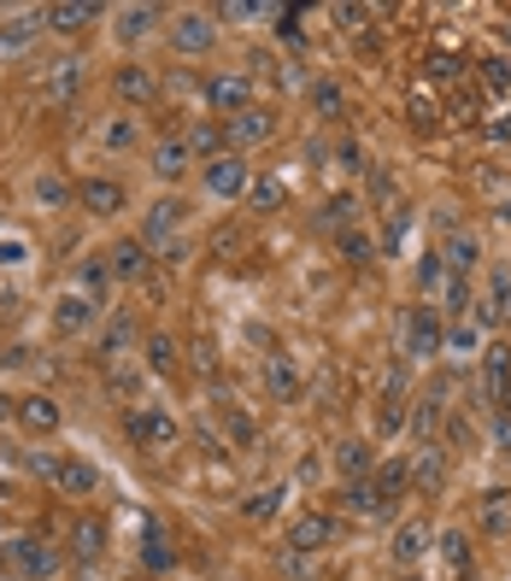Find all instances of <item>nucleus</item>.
<instances>
[{
  "label": "nucleus",
  "mask_w": 511,
  "mask_h": 581,
  "mask_svg": "<svg viewBox=\"0 0 511 581\" xmlns=\"http://www.w3.org/2000/svg\"><path fill=\"white\" fill-rule=\"evenodd\" d=\"M77 200H82V206H89L95 217H118V212H124V182H112V177H89V182L77 188Z\"/></svg>",
  "instance_id": "obj_19"
},
{
  "label": "nucleus",
  "mask_w": 511,
  "mask_h": 581,
  "mask_svg": "<svg viewBox=\"0 0 511 581\" xmlns=\"http://www.w3.org/2000/svg\"><path fill=\"white\" fill-rule=\"evenodd\" d=\"M142 558H147V570H170V558H177V552H170V546H165V535H159V528H153V523H147Z\"/></svg>",
  "instance_id": "obj_45"
},
{
  "label": "nucleus",
  "mask_w": 511,
  "mask_h": 581,
  "mask_svg": "<svg viewBox=\"0 0 511 581\" xmlns=\"http://www.w3.org/2000/svg\"><path fill=\"white\" fill-rule=\"evenodd\" d=\"M147 581H153V576H147Z\"/></svg>",
  "instance_id": "obj_61"
},
{
  "label": "nucleus",
  "mask_w": 511,
  "mask_h": 581,
  "mask_svg": "<svg viewBox=\"0 0 511 581\" xmlns=\"http://www.w3.org/2000/svg\"><path fill=\"white\" fill-rule=\"evenodd\" d=\"M282 500H288V488H259L253 500H242V517L247 523H270L282 511Z\"/></svg>",
  "instance_id": "obj_32"
},
{
  "label": "nucleus",
  "mask_w": 511,
  "mask_h": 581,
  "mask_svg": "<svg viewBox=\"0 0 511 581\" xmlns=\"http://www.w3.org/2000/svg\"><path fill=\"white\" fill-rule=\"evenodd\" d=\"M347 511H359V517H382L377 488H370V482H353V488H347Z\"/></svg>",
  "instance_id": "obj_44"
},
{
  "label": "nucleus",
  "mask_w": 511,
  "mask_h": 581,
  "mask_svg": "<svg viewBox=\"0 0 511 581\" xmlns=\"http://www.w3.org/2000/svg\"><path fill=\"white\" fill-rule=\"evenodd\" d=\"M441 340H447V329H441V317L430 312V305H418L412 317H406V358H435L441 353Z\"/></svg>",
  "instance_id": "obj_7"
},
{
  "label": "nucleus",
  "mask_w": 511,
  "mask_h": 581,
  "mask_svg": "<svg viewBox=\"0 0 511 581\" xmlns=\"http://www.w3.org/2000/svg\"><path fill=\"white\" fill-rule=\"evenodd\" d=\"M341 253H347L353 265H365V259H370V242H365L359 230H347V235H341Z\"/></svg>",
  "instance_id": "obj_51"
},
{
  "label": "nucleus",
  "mask_w": 511,
  "mask_h": 581,
  "mask_svg": "<svg viewBox=\"0 0 511 581\" xmlns=\"http://www.w3.org/2000/svg\"><path fill=\"white\" fill-rule=\"evenodd\" d=\"M71 552H77L82 563H95L100 552H107V528H100L95 517H82V523L71 528Z\"/></svg>",
  "instance_id": "obj_29"
},
{
  "label": "nucleus",
  "mask_w": 511,
  "mask_h": 581,
  "mask_svg": "<svg viewBox=\"0 0 511 581\" xmlns=\"http://www.w3.org/2000/svg\"><path fill=\"white\" fill-rule=\"evenodd\" d=\"M347 217H353V200H347V194H335V200H330V212H323V224L347 235Z\"/></svg>",
  "instance_id": "obj_50"
},
{
  "label": "nucleus",
  "mask_w": 511,
  "mask_h": 581,
  "mask_svg": "<svg viewBox=\"0 0 511 581\" xmlns=\"http://www.w3.org/2000/svg\"><path fill=\"white\" fill-rule=\"evenodd\" d=\"M406 423H412V382H406V365L388 370V382H382V405H377V435H400Z\"/></svg>",
  "instance_id": "obj_1"
},
{
  "label": "nucleus",
  "mask_w": 511,
  "mask_h": 581,
  "mask_svg": "<svg viewBox=\"0 0 511 581\" xmlns=\"http://www.w3.org/2000/svg\"><path fill=\"white\" fill-rule=\"evenodd\" d=\"M153 253H159L165 265H182V259H189V242H182V235H177V242H165V247H153Z\"/></svg>",
  "instance_id": "obj_55"
},
{
  "label": "nucleus",
  "mask_w": 511,
  "mask_h": 581,
  "mask_svg": "<svg viewBox=\"0 0 511 581\" xmlns=\"http://www.w3.org/2000/svg\"><path fill=\"white\" fill-rule=\"evenodd\" d=\"M195 165V147L189 135H165V142H153V177L159 182H182V170Z\"/></svg>",
  "instance_id": "obj_13"
},
{
  "label": "nucleus",
  "mask_w": 511,
  "mask_h": 581,
  "mask_svg": "<svg viewBox=\"0 0 511 581\" xmlns=\"http://www.w3.org/2000/svg\"><path fill=\"white\" fill-rule=\"evenodd\" d=\"M335 465H341V476L365 482V470H370V447H365V440H341V447H335Z\"/></svg>",
  "instance_id": "obj_36"
},
{
  "label": "nucleus",
  "mask_w": 511,
  "mask_h": 581,
  "mask_svg": "<svg viewBox=\"0 0 511 581\" xmlns=\"http://www.w3.org/2000/svg\"><path fill=\"white\" fill-rule=\"evenodd\" d=\"M270 135H277V112H270V107H247V112L224 118V147L230 153L259 147V142H270Z\"/></svg>",
  "instance_id": "obj_3"
},
{
  "label": "nucleus",
  "mask_w": 511,
  "mask_h": 581,
  "mask_svg": "<svg viewBox=\"0 0 511 581\" xmlns=\"http://www.w3.org/2000/svg\"><path fill=\"white\" fill-rule=\"evenodd\" d=\"M7 558L19 563V576H30V581H42V576L59 570V552L47 540H7Z\"/></svg>",
  "instance_id": "obj_15"
},
{
  "label": "nucleus",
  "mask_w": 511,
  "mask_h": 581,
  "mask_svg": "<svg viewBox=\"0 0 511 581\" xmlns=\"http://www.w3.org/2000/svg\"><path fill=\"white\" fill-rule=\"evenodd\" d=\"M330 540H335V517H323V511H306L288 528V552H323Z\"/></svg>",
  "instance_id": "obj_18"
},
{
  "label": "nucleus",
  "mask_w": 511,
  "mask_h": 581,
  "mask_svg": "<svg viewBox=\"0 0 511 581\" xmlns=\"http://www.w3.org/2000/svg\"><path fill=\"white\" fill-rule=\"evenodd\" d=\"M224 429H230L235 440H242V447H247V440H253V423H247V412H235V405H230V412H224Z\"/></svg>",
  "instance_id": "obj_52"
},
{
  "label": "nucleus",
  "mask_w": 511,
  "mask_h": 581,
  "mask_svg": "<svg viewBox=\"0 0 511 581\" xmlns=\"http://www.w3.org/2000/svg\"><path fill=\"white\" fill-rule=\"evenodd\" d=\"M265 388L277 400H300V370H295V358H288V353H270L265 358Z\"/></svg>",
  "instance_id": "obj_23"
},
{
  "label": "nucleus",
  "mask_w": 511,
  "mask_h": 581,
  "mask_svg": "<svg viewBox=\"0 0 511 581\" xmlns=\"http://www.w3.org/2000/svg\"><path fill=\"white\" fill-rule=\"evenodd\" d=\"M159 19H165L159 7H118V12H112V36H118V42H142V36H153V30H159Z\"/></svg>",
  "instance_id": "obj_21"
},
{
  "label": "nucleus",
  "mask_w": 511,
  "mask_h": 581,
  "mask_svg": "<svg viewBox=\"0 0 511 581\" xmlns=\"http://www.w3.org/2000/svg\"><path fill=\"white\" fill-rule=\"evenodd\" d=\"M458 581H476V576H458Z\"/></svg>",
  "instance_id": "obj_60"
},
{
  "label": "nucleus",
  "mask_w": 511,
  "mask_h": 581,
  "mask_svg": "<svg viewBox=\"0 0 511 581\" xmlns=\"http://www.w3.org/2000/svg\"><path fill=\"white\" fill-rule=\"evenodd\" d=\"M476 528L488 540H511V488H482L476 500Z\"/></svg>",
  "instance_id": "obj_10"
},
{
  "label": "nucleus",
  "mask_w": 511,
  "mask_h": 581,
  "mask_svg": "<svg viewBox=\"0 0 511 581\" xmlns=\"http://www.w3.org/2000/svg\"><path fill=\"white\" fill-rule=\"evenodd\" d=\"M107 282H112V270L100 265V259H82V265H77V294L100 300V294H107Z\"/></svg>",
  "instance_id": "obj_38"
},
{
  "label": "nucleus",
  "mask_w": 511,
  "mask_h": 581,
  "mask_svg": "<svg viewBox=\"0 0 511 581\" xmlns=\"http://www.w3.org/2000/svg\"><path fill=\"white\" fill-rule=\"evenodd\" d=\"M312 107H318V112H330V118H341V112H347V100H341L335 82H312Z\"/></svg>",
  "instance_id": "obj_47"
},
{
  "label": "nucleus",
  "mask_w": 511,
  "mask_h": 581,
  "mask_svg": "<svg viewBox=\"0 0 511 581\" xmlns=\"http://www.w3.org/2000/svg\"><path fill=\"white\" fill-rule=\"evenodd\" d=\"M170 47H177V54H189V59L212 54V47H218L212 12H177V24H170Z\"/></svg>",
  "instance_id": "obj_4"
},
{
  "label": "nucleus",
  "mask_w": 511,
  "mask_h": 581,
  "mask_svg": "<svg viewBox=\"0 0 511 581\" xmlns=\"http://www.w3.org/2000/svg\"><path fill=\"white\" fill-rule=\"evenodd\" d=\"M19 423H24L30 435H54V429H59V405L42 400V394H36V400H19Z\"/></svg>",
  "instance_id": "obj_28"
},
{
  "label": "nucleus",
  "mask_w": 511,
  "mask_h": 581,
  "mask_svg": "<svg viewBox=\"0 0 511 581\" xmlns=\"http://www.w3.org/2000/svg\"><path fill=\"white\" fill-rule=\"evenodd\" d=\"M441 417H447V382H435L430 394H418V400H412V423H406V429H412L418 447H435Z\"/></svg>",
  "instance_id": "obj_6"
},
{
  "label": "nucleus",
  "mask_w": 511,
  "mask_h": 581,
  "mask_svg": "<svg viewBox=\"0 0 511 581\" xmlns=\"http://www.w3.org/2000/svg\"><path fill=\"white\" fill-rule=\"evenodd\" d=\"M100 142H107L112 153H130L135 142H142V124H135V118H112V124H107V135H100Z\"/></svg>",
  "instance_id": "obj_39"
},
{
  "label": "nucleus",
  "mask_w": 511,
  "mask_h": 581,
  "mask_svg": "<svg viewBox=\"0 0 511 581\" xmlns=\"http://www.w3.org/2000/svg\"><path fill=\"white\" fill-rule=\"evenodd\" d=\"M435 546H441V558H447L453 576H470V540H465V528H447Z\"/></svg>",
  "instance_id": "obj_35"
},
{
  "label": "nucleus",
  "mask_w": 511,
  "mask_h": 581,
  "mask_svg": "<svg viewBox=\"0 0 511 581\" xmlns=\"http://www.w3.org/2000/svg\"><path fill=\"white\" fill-rule=\"evenodd\" d=\"M112 277H147V247L142 242H118L112 247Z\"/></svg>",
  "instance_id": "obj_34"
},
{
  "label": "nucleus",
  "mask_w": 511,
  "mask_h": 581,
  "mask_svg": "<svg viewBox=\"0 0 511 581\" xmlns=\"http://www.w3.org/2000/svg\"><path fill=\"white\" fill-rule=\"evenodd\" d=\"M207 107H212V112H224V118L247 112V107H253V82H247V77H235V71L207 77Z\"/></svg>",
  "instance_id": "obj_8"
},
{
  "label": "nucleus",
  "mask_w": 511,
  "mask_h": 581,
  "mask_svg": "<svg viewBox=\"0 0 511 581\" xmlns=\"http://www.w3.org/2000/svg\"><path fill=\"white\" fill-rule=\"evenodd\" d=\"M95 482H100V476H95V465H82V458H65V465H59V493H95Z\"/></svg>",
  "instance_id": "obj_33"
},
{
  "label": "nucleus",
  "mask_w": 511,
  "mask_h": 581,
  "mask_svg": "<svg viewBox=\"0 0 511 581\" xmlns=\"http://www.w3.org/2000/svg\"><path fill=\"white\" fill-rule=\"evenodd\" d=\"M247 188H253V165L242 159V153H218V159H207V194L242 200Z\"/></svg>",
  "instance_id": "obj_2"
},
{
  "label": "nucleus",
  "mask_w": 511,
  "mask_h": 581,
  "mask_svg": "<svg viewBox=\"0 0 511 581\" xmlns=\"http://www.w3.org/2000/svg\"><path fill=\"white\" fill-rule=\"evenodd\" d=\"M59 465L65 458H54V452H24V470L42 476V482H59Z\"/></svg>",
  "instance_id": "obj_48"
},
{
  "label": "nucleus",
  "mask_w": 511,
  "mask_h": 581,
  "mask_svg": "<svg viewBox=\"0 0 511 581\" xmlns=\"http://www.w3.org/2000/svg\"><path fill=\"white\" fill-rule=\"evenodd\" d=\"M147 365L159 370V376H170V370H177V340H170V335H153V340H147Z\"/></svg>",
  "instance_id": "obj_42"
},
{
  "label": "nucleus",
  "mask_w": 511,
  "mask_h": 581,
  "mask_svg": "<svg viewBox=\"0 0 511 581\" xmlns=\"http://www.w3.org/2000/svg\"><path fill=\"white\" fill-rule=\"evenodd\" d=\"M36 200H42V206H65V200H71V188H65V177H42L36 182Z\"/></svg>",
  "instance_id": "obj_49"
},
{
  "label": "nucleus",
  "mask_w": 511,
  "mask_h": 581,
  "mask_svg": "<svg viewBox=\"0 0 511 581\" xmlns=\"http://www.w3.org/2000/svg\"><path fill=\"white\" fill-rule=\"evenodd\" d=\"M400 581H423V576H400Z\"/></svg>",
  "instance_id": "obj_59"
},
{
  "label": "nucleus",
  "mask_w": 511,
  "mask_h": 581,
  "mask_svg": "<svg viewBox=\"0 0 511 581\" xmlns=\"http://www.w3.org/2000/svg\"><path fill=\"white\" fill-rule=\"evenodd\" d=\"M441 353H453V358H476V353H482V335H476V323H453L447 340H441Z\"/></svg>",
  "instance_id": "obj_37"
},
{
  "label": "nucleus",
  "mask_w": 511,
  "mask_h": 581,
  "mask_svg": "<svg viewBox=\"0 0 511 581\" xmlns=\"http://www.w3.org/2000/svg\"><path fill=\"white\" fill-rule=\"evenodd\" d=\"M488 142H511V118H493V124H488Z\"/></svg>",
  "instance_id": "obj_56"
},
{
  "label": "nucleus",
  "mask_w": 511,
  "mask_h": 581,
  "mask_svg": "<svg viewBox=\"0 0 511 581\" xmlns=\"http://www.w3.org/2000/svg\"><path fill=\"white\" fill-rule=\"evenodd\" d=\"M493 447L511 452V412H493Z\"/></svg>",
  "instance_id": "obj_54"
},
{
  "label": "nucleus",
  "mask_w": 511,
  "mask_h": 581,
  "mask_svg": "<svg viewBox=\"0 0 511 581\" xmlns=\"http://www.w3.org/2000/svg\"><path fill=\"white\" fill-rule=\"evenodd\" d=\"M7 417H19V405H7V400H0V423H7Z\"/></svg>",
  "instance_id": "obj_57"
},
{
  "label": "nucleus",
  "mask_w": 511,
  "mask_h": 581,
  "mask_svg": "<svg viewBox=\"0 0 511 581\" xmlns=\"http://www.w3.org/2000/svg\"><path fill=\"white\" fill-rule=\"evenodd\" d=\"M482 323H500V329H511V270H493L488 300H482Z\"/></svg>",
  "instance_id": "obj_27"
},
{
  "label": "nucleus",
  "mask_w": 511,
  "mask_h": 581,
  "mask_svg": "<svg viewBox=\"0 0 511 581\" xmlns=\"http://www.w3.org/2000/svg\"><path fill=\"white\" fill-rule=\"evenodd\" d=\"M218 19H230V24H253V19H270V7H259V0H224V7H218Z\"/></svg>",
  "instance_id": "obj_43"
},
{
  "label": "nucleus",
  "mask_w": 511,
  "mask_h": 581,
  "mask_svg": "<svg viewBox=\"0 0 511 581\" xmlns=\"http://www.w3.org/2000/svg\"><path fill=\"white\" fill-rule=\"evenodd\" d=\"M77 82H82V65H77V59H59L54 71H47L42 94H47V100H71V94H77Z\"/></svg>",
  "instance_id": "obj_30"
},
{
  "label": "nucleus",
  "mask_w": 511,
  "mask_h": 581,
  "mask_svg": "<svg viewBox=\"0 0 511 581\" xmlns=\"http://www.w3.org/2000/svg\"><path fill=\"white\" fill-rule=\"evenodd\" d=\"M189 147H195V153H212V159H218V153H230V147H224V124H195V130H189Z\"/></svg>",
  "instance_id": "obj_41"
},
{
  "label": "nucleus",
  "mask_w": 511,
  "mask_h": 581,
  "mask_svg": "<svg viewBox=\"0 0 511 581\" xmlns=\"http://www.w3.org/2000/svg\"><path fill=\"white\" fill-rule=\"evenodd\" d=\"M130 347H135V317L130 312H118L112 323H107V335H100V365H124L130 358Z\"/></svg>",
  "instance_id": "obj_22"
},
{
  "label": "nucleus",
  "mask_w": 511,
  "mask_h": 581,
  "mask_svg": "<svg viewBox=\"0 0 511 581\" xmlns=\"http://www.w3.org/2000/svg\"><path fill=\"white\" fill-rule=\"evenodd\" d=\"M177 224H182V200H153L147 206V217H142V247L153 253V247H165V242H177Z\"/></svg>",
  "instance_id": "obj_11"
},
{
  "label": "nucleus",
  "mask_w": 511,
  "mask_h": 581,
  "mask_svg": "<svg viewBox=\"0 0 511 581\" xmlns=\"http://www.w3.org/2000/svg\"><path fill=\"white\" fill-rule=\"evenodd\" d=\"M124 435L135 440V447H147V452H170V447H177V423H170L165 412H130Z\"/></svg>",
  "instance_id": "obj_5"
},
{
  "label": "nucleus",
  "mask_w": 511,
  "mask_h": 581,
  "mask_svg": "<svg viewBox=\"0 0 511 581\" xmlns=\"http://www.w3.org/2000/svg\"><path fill=\"white\" fill-rule=\"evenodd\" d=\"M112 94L124 100V107H147V100L159 94V77H153L147 65H118V71H112Z\"/></svg>",
  "instance_id": "obj_17"
},
{
  "label": "nucleus",
  "mask_w": 511,
  "mask_h": 581,
  "mask_svg": "<svg viewBox=\"0 0 511 581\" xmlns=\"http://www.w3.org/2000/svg\"><path fill=\"white\" fill-rule=\"evenodd\" d=\"M95 317H100V300H89V294H65L59 312H54V323H59L65 335H82Z\"/></svg>",
  "instance_id": "obj_24"
},
{
  "label": "nucleus",
  "mask_w": 511,
  "mask_h": 581,
  "mask_svg": "<svg viewBox=\"0 0 511 581\" xmlns=\"http://www.w3.org/2000/svg\"><path fill=\"white\" fill-rule=\"evenodd\" d=\"M506 382H511V347L493 340V347H482V400L493 412H500V400H506Z\"/></svg>",
  "instance_id": "obj_16"
},
{
  "label": "nucleus",
  "mask_w": 511,
  "mask_h": 581,
  "mask_svg": "<svg viewBox=\"0 0 511 581\" xmlns=\"http://www.w3.org/2000/svg\"><path fill=\"white\" fill-rule=\"evenodd\" d=\"M500 412H511V382H506V400H500Z\"/></svg>",
  "instance_id": "obj_58"
},
{
  "label": "nucleus",
  "mask_w": 511,
  "mask_h": 581,
  "mask_svg": "<svg viewBox=\"0 0 511 581\" xmlns=\"http://www.w3.org/2000/svg\"><path fill=\"white\" fill-rule=\"evenodd\" d=\"M107 394H112L118 405H124V400H135V394H142V370H135V365H130V358H124V365H107Z\"/></svg>",
  "instance_id": "obj_31"
},
{
  "label": "nucleus",
  "mask_w": 511,
  "mask_h": 581,
  "mask_svg": "<svg viewBox=\"0 0 511 581\" xmlns=\"http://www.w3.org/2000/svg\"><path fill=\"white\" fill-rule=\"evenodd\" d=\"M100 12H107V7H95V0H54V7H47V30H59V36H82L89 24H100Z\"/></svg>",
  "instance_id": "obj_14"
},
{
  "label": "nucleus",
  "mask_w": 511,
  "mask_h": 581,
  "mask_svg": "<svg viewBox=\"0 0 511 581\" xmlns=\"http://www.w3.org/2000/svg\"><path fill=\"white\" fill-rule=\"evenodd\" d=\"M370 488H377V500H382V517H395V505L406 500V488H412V458H388V465H377Z\"/></svg>",
  "instance_id": "obj_12"
},
{
  "label": "nucleus",
  "mask_w": 511,
  "mask_h": 581,
  "mask_svg": "<svg viewBox=\"0 0 511 581\" xmlns=\"http://www.w3.org/2000/svg\"><path fill=\"white\" fill-rule=\"evenodd\" d=\"M447 305H453V312H465V305H470V282L465 277H447Z\"/></svg>",
  "instance_id": "obj_53"
},
{
  "label": "nucleus",
  "mask_w": 511,
  "mask_h": 581,
  "mask_svg": "<svg viewBox=\"0 0 511 581\" xmlns=\"http://www.w3.org/2000/svg\"><path fill=\"white\" fill-rule=\"evenodd\" d=\"M476 259H482V242H476L470 230H447V242H441V265H447L453 277H470Z\"/></svg>",
  "instance_id": "obj_20"
},
{
  "label": "nucleus",
  "mask_w": 511,
  "mask_h": 581,
  "mask_svg": "<svg viewBox=\"0 0 511 581\" xmlns=\"http://www.w3.org/2000/svg\"><path fill=\"white\" fill-rule=\"evenodd\" d=\"M412 482L423 493H441L447 488V458H441V447H418L412 452Z\"/></svg>",
  "instance_id": "obj_25"
},
{
  "label": "nucleus",
  "mask_w": 511,
  "mask_h": 581,
  "mask_svg": "<svg viewBox=\"0 0 511 581\" xmlns=\"http://www.w3.org/2000/svg\"><path fill=\"white\" fill-rule=\"evenodd\" d=\"M430 546H435L430 523H400V528H395V563H418Z\"/></svg>",
  "instance_id": "obj_26"
},
{
  "label": "nucleus",
  "mask_w": 511,
  "mask_h": 581,
  "mask_svg": "<svg viewBox=\"0 0 511 581\" xmlns=\"http://www.w3.org/2000/svg\"><path fill=\"white\" fill-rule=\"evenodd\" d=\"M247 200H253V212H270V206H282V182H277V177H253Z\"/></svg>",
  "instance_id": "obj_40"
},
{
  "label": "nucleus",
  "mask_w": 511,
  "mask_h": 581,
  "mask_svg": "<svg viewBox=\"0 0 511 581\" xmlns=\"http://www.w3.org/2000/svg\"><path fill=\"white\" fill-rule=\"evenodd\" d=\"M42 30H47V7H42V12H12V19H0V59L36 47Z\"/></svg>",
  "instance_id": "obj_9"
},
{
  "label": "nucleus",
  "mask_w": 511,
  "mask_h": 581,
  "mask_svg": "<svg viewBox=\"0 0 511 581\" xmlns=\"http://www.w3.org/2000/svg\"><path fill=\"white\" fill-rule=\"evenodd\" d=\"M418 288H423V294H435V288H447V265H441V253H430V259L418 265Z\"/></svg>",
  "instance_id": "obj_46"
}]
</instances>
